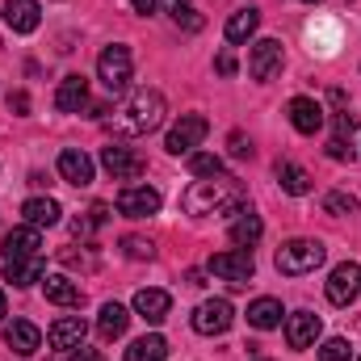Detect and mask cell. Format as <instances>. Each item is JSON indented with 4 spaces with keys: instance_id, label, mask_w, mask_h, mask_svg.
<instances>
[{
    "instance_id": "obj_39",
    "label": "cell",
    "mask_w": 361,
    "mask_h": 361,
    "mask_svg": "<svg viewBox=\"0 0 361 361\" xmlns=\"http://www.w3.org/2000/svg\"><path fill=\"white\" fill-rule=\"evenodd\" d=\"M231 156H252V143H248V139H244L240 130L231 135Z\"/></svg>"
},
{
    "instance_id": "obj_45",
    "label": "cell",
    "mask_w": 361,
    "mask_h": 361,
    "mask_svg": "<svg viewBox=\"0 0 361 361\" xmlns=\"http://www.w3.org/2000/svg\"><path fill=\"white\" fill-rule=\"evenodd\" d=\"M302 4H319V0H302Z\"/></svg>"
},
{
    "instance_id": "obj_9",
    "label": "cell",
    "mask_w": 361,
    "mask_h": 361,
    "mask_svg": "<svg viewBox=\"0 0 361 361\" xmlns=\"http://www.w3.org/2000/svg\"><path fill=\"white\" fill-rule=\"evenodd\" d=\"M206 130H210V122H206L202 114H180V122L169 130L164 147H169L173 156H193V147L206 139Z\"/></svg>"
},
{
    "instance_id": "obj_15",
    "label": "cell",
    "mask_w": 361,
    "mask_h": 361,
    "mask_svg": "<svg viewBox=\"0 0 361 361\" xmlns=\"http://www.w3.org/2000/svg\"><path fill=\"white\" fill-rule=\"evenodd\" d=\"M315 336H319V315H311V311L286 315V341H290V349H311Z\"/></svg>"
},
{
    "instance_id": "obj_35",
    "label": "cell",
    "mask_w": 361,
    "mask_h": 361,
    "mask_svg": "<svg viewBox=\"0 0 361 361\" xmlns=\"http://www.w3.org/2000/svg\"><path fill=\"white\" fill-rule=\"evenodd\" d=\"M105 219H109V206H105V202H97V206L89 210V219H76V223H72V231H76V235H89L92 227H101Z\"/></svg>"
},
{
    "instance_id": "obj_8",
    "label": "cell",
    "mask_w": 361,
    "mask_h": 361,
    "mask_svg": "<svg viewBox=\"0 0 361 361\" xmlns=\"http://www.w3.org/2000/svg\"><path fill=\"white\" fill-rule=\"evenodd\" d=\"M101 169H105L114 180H139L147 164H143V156H139L135 147L109 143V147H101Z\"/></svg>"
},
{
    "instance_id": "obj_3",
    "label": "cell",
    "mask_w": 361,
    "mask_h": 361,
    "mask_svg": "<svg viewBox=\"0 0 361 361\" xmlns=\"http://www.w3.org/2000/svg\"><path fill=\"white\" fill-rule=\"evenodd\" d=\"M324 257H328V248L319 240H290V244L277 248V273H286V277L315 273L324 265Z\"/></svg>"
},
{
    "instance_id": "obj_46",
    "label": "cell",
    "mask_w": 361,
    "mask_h": 361,
    "mask_svg": "<svg viewBox=\"0 0 361 361\" xmlns=\"http://www.w3.org/2000/svg\"><path fill=\"white\" fill-rule=\"evenodd\" d=\"M257 361H269V357H257Z\"/></svg>"
},
{
    "instance_id": "obj_24",
    "label": "cell",
    "mask_w": 361,
    "mask_h": 361,
    "mask_svg": "<svg viewBox=\"0 0 361 361\" xmlns=\"http://www.w3.org/2000/svg\"><path fill=\"white\" fill-rule=\"evenodd\" d=\"M126 324H130V311H126L122 302H105L101 315H97V332H101V341H118V336L126 332Z\"/></svg>"
},
{
    "instance_id": "obj_18",
    "label": "cell",
    "mask_w": 361,
    "mask_h": 361,
    "mask_svg": "<svg viewBox=\"0 0 361 361\" xmlns=\"http://www.w3.org/2000/svg\"><path fill=\"white\" fill-rule=\"evenodd\" d=\"M173 311V294L169 290H139L135 294V315H143L147 324H164Z\"/></svg>"
},
{
    "instance_id": "obj_20",
    "label": "cell",
    "mask_w": 361,
    "mask_h": 361,
    "mask_svg": "<svg viewBox=\"0 0 361 361\" xmlns=\"http://www.w3.org/2000/svg\"><path fill=\"white\" fill-rule=\"evenodd\" d=\"M59 177L68 180V185H76V189H85V185H92V160L80 147L59 152Z\"/></svg>"
},
{
    "instance_id": "obj_4",
    "label": "cell",
    "mask_w": 361,
    "mask_h": 361,
    "mask_svg": "<svg viewBox=\"0 0 361 361\" xmlns=\"http://www.w3.org/2000/svg\"><path fill=\"white\" fill-rule=\"evenodd\" d=\"M130 72H135V59H130V47L114 42L97 55V80L105 85V92H126L130 85Z\"/></svg>"
},
{
    "instance_id": "obj_40",
    "label": "cell",
    "mask_w": 361,
    "mask_h": 361,
    "mask_svg": "<svg viewBox=\"0 0 361 361\" xmlns=\"http://www.w3.org/2000/svg\"><path fill=\"white\" fill-rule=\"evenodd\" d=\"M156 4H160V0H130V8H135V13H143V17H152V13H156Z\"/></svg>"
},
{
    "instance_id": "obj_22",
    "label": "cell",
    "mask_w": 361,
    "mask_h": 361,
    "mask_svg": "<svg viewBox=\"0 0 361 361\" xmlns=\"http://www.w3.org/2000/svg\"><path fill=\"white\" fill-rule=\"evenodd\" d=\"M261 231H265V223H261V214H252V210H235V219H231V244L235 248H252L257 240H261Z\"/></svg>"
},
{
    "instance_id": "obj_37",
    "label": "cell",
    "mask_w": 361,
    "mask_h": 361,
    "mask_svg": "<svg viewBox=\"0 0 361 361\" xmlns=\"http://www.w3.org/2000/svg\"><path fill=\"white\" fill-rule=\"evenodd\" d=\"M68 361H105V353H97V349H89V345H76V349L68 353Z\"/></svg>"
},
{
    "instance_id": "obj_38",
    "label": "cell",
    "mask_w": 361,
    "mask_h": 361,
    "mask_svg": "<svg viewBox=\"0 0 361 361\" xmlns=\"http://www.w3.org/2000/svg\"><path fill=\"white\" fill-rule=\"evenodd\" d=\"M214 68H219L223 76H235V55H231V51H223V55L214 59Z\"/></svg>"
},
{
    "instance_id": "obj_19",
    "label": "cell",
    "mask_w": 361,
    "mask_h": 361,
    "mask_svg": "<svg viewBox=\"0 0 361 361\" xmlns=\"http://www.w3.org/2000/svg\"><path fill=\"white\" fill-rule=\"evenodd\" d=\"M4 345H8L13 353L30 357V353H38V349H42V332H38L30 319H13V324L4 328Z\"/></svg>"
},
{
    "instance_id": "obj_42",
    "label": "cell",
    "mask_w": 361,
    "mask_h": 361,
    "mask_svg": "<svg viewBox=\"0 0 361 361\" xmlns=\"http://www.w3.org/2000/svg\"><path fill=\"white\" fill-rule=\"evenodd\" d=\"M160 4H164V13H177V8H185V4H189V0H160Z\"/></svg>"
},
{
    "instance_id": "obj_6",
    "label": "cell",
    "mask_w": 361,
    "mask_h": 361,
    "mask_svg": "<svg viewBox=\"0 0 361 361\" xmlns=\"http://www.w3.org/2000/svg\"><path fill=\"white\" fill-rule=\"evenodd\" d=\"M324 294H328L332 307H349V302H357L361 298V265L357 261L336 265L332 277H328V286H324Z\"/></svg>"
},
{
    "instance_id": "obj_43",
    "label": "cell",
    "mask_w": 361,
    "mask_h": 361,
    "mask_svg": "<svg viewBox=\"0 0 361 361\" xmlns=\"http://www.w3.org/2000/svg\"><path fill=\"white\" fill-rule=\"evenodd\" d=\"M189 286H206V273H202V269H189Z\"/></svg>"
},
{
    "instance_id": "obj_2",
    "label": "cell",
    "mask_w": 361,
    "mask_h": 361,
    "mask_svg": "<svg viewBox=\"0 0 361 361\" xmlns=\"http://www.w3.org/2000/svg\"><path fill=\"white\" fill-rule=\"evenodd\" d=\"M164 114H169L164 92L139 89L114 109V130H118V135H152V130L164 122Z\"/></svg>"
},
{
    "instance_id": "obj_30",
    "label": "cell",
    "mask_w": 361,
    "mask_h": 361,
    "mask_svg": "<svg viewBox=\"0 0 361 361\" xmlns=\"http://www.w3.org/2000/svg\"><path fill=\"white\" fill-rule=\"evenodd\" d=\"M277 180H281V189H286V193H294V197L311 193V173H307V169H298V164H277Z\"/></svg>"
},
{
    "instance_id": "obj_34",
    "label": "cell",
    "mask_w": 361,
    "mask_h": 361,
    "mask_svg": "<svg viewBox=\"0 0 361 361\" xmlns=\"http://www.w3.org/2000/svg\"><path fill=\"white\" fill-rule=\"evenodd\" d=\"M122 252H126L130 261H152V257H156L152 240H143V235H126V240H122Z\"/></svg>"
},
{
    "instance_id": "obj_5",
    "label": "cell",
    "mask_w": 361,
    "mask_h": 361,
    "mask_svg": "<svg viewBox=\"0 0 361 361\" xmlns=\"http://www.w3.org/2000/svg\"><path fill=\"white\" fill-rule=\"evenodd\" d=\"M231 324H235V307L227 298H206L193 311V332H202V336H223Z\"/></svg>"
},
{
    "instance_id": "obj_36",
    "label": "cell",
    "mask_w": 361,
    "mask_h": 361,
    "mask_svg": "<svg viewBox=\"0 0 361 361\" xmlns=\"http://www.w3.org/2000/svg\"><path fill=\"white\" fill-rule=\"evenodd\" d=\"M173 21H177V25H185L189 34H193V30H202V17H197V13H193L189 4H185V8H177V13H173Z\"/></svg>"
},
{
    "instance_id": "obj_10",
    "label": "cell",
    "mask_w": 361,
    "mask_h": 361,
    "mask_svg": "<svg viewBox=\"0 0 361 361\" xmlns=\"http://www.w3.org/2000/svg\"><path fill=\"white\" fill-rule=\"evenodd\" d=\"M118 210L126 219H147V214L160 210V189H152V185H126L118 193Z\"/></svg>"
},
{
    "instance_id": "obj_27",
    "label": "cell",
    "mask_w": 361,
    "mask_h": 361,
    "mask_svg": "<svg viewBox=\"0 0 361 361\" xmlns=\"http://www.w3.org/2000/svg\"><path fill=\"white\" fill-rule=\"evenodd\" d=\"M281 315H286V311H281V302L269 298V294H265V298H257V302H248V324H252V328H261V332L277 328V324H281Z\"/></svg>"
},
{
    "instance_id": "obj_7",
    "label": "cell",
    "mask_w": 361,
    "mask_h": 361,
    "mask_svg": "<svg viewBox=\"0 0 361 361\" xmlns=\"http://www.w3.org/2000/svg\"><path fill=\"white\" fill-rule=\"evenodd\" d=\"M210 273H214V277H223V281H231V286H244V281H252L257 261H252V252H248V248L214 252V257H210Z\"/></svg>"
},
{
    "instance_id": "obj_28",
    "label": "cell",
    "mask_w": 361,
    "mask_h": 361,
    "mask_svg": "<svg viewBox=\"0 0 361 361\" xmlns=\"http://www.w3.org/2000/svg\"><path fill=\"white\" fill-rule=\"evenodd\" d=\"M164 357H169V341H164L160 332L139 336V341L126 349V361H164Z\"/></svg>"
},
{
    "instance_id": "obj_1",
    "label": "cell",
    "mask_w": 361,
    "mask_h": 361,
    "mask_svg": "<svg viewBox=\"0 0 361 361\" xmlns=\"http://www.w3.org/2000/svg\"><path fill=\"white\" fill-rule=\"evenodd\" d=\"M244 180L240 177H227V173H219V177H202L193 180L185 193H180V210L185 214H193V219H210V214H235L240 206H244Z\"/></svg>"
},
{
    "instance_id": "obj_17",
    "label": "cell",
    "mask_w": 361,
    "mask_h": 361,
    "mask_svg": "<svg viewBox=\"0 0 361 361\" xmlns=\"http://www.w3.org/2000/svg\"><path fill=\"white\" fill-rule=\"evenodd\" d=\"M55 109L59 114H80L89 109V80L85 76H63L59 92H55Z\"/></svg>"
},
{
    "instance_id": "obj_25",
    "label": "cell",
    "mask_w": 361,
    "mask_h": 361,
    "mask_svg": "<svg viewBox=\"0 0 361 361\" xmlns=\"http://www.w3.org/2000/svg\"><path fill=\"white\" fill-rule=\"evenodd\" d=\"M4 281H8V286H34V281H42V257L4 261Z\"/></svg>"
},
{
    "instance_id": "obj_32",
    "label": "cell",
    "mask_w": 361,
    "mask_h": 361,
    "mask_svg": "<svg viewBox=\"0 0 361 361\" xmlns=\"http://www.w3.org/2000/svg\"><path fill=\"white\" fill-rule=\"evenodd\" d=\"M324 210H328V214H336V219H341V214H353V210H357V197H353V193H345V189H332V193L324 197Z\"/></svg>"
},
{
    "instance_id": "obj_44",
    "label": "cell",
    "mask_w": 361,
    "mask_h": 361,
    "mask_svg": "<svg viewBox=\"0 0 361 361\" xmlns=\"http://www.w3.org/2000/svg\"><path fill=\"white\" fill-rule=\"evenodd\" d=\"M0 319H4V294H0Z\"/></svg>"
},
{
    "instance_id": "obj_12",
    "label": "cell",
    "mask_w": 361,
    "mask_h": 361,
    "mask_svg": "<svg viewBox=\"0 0 361 361\" xmlns=\"http://www.w3.org/2000/svg\"><path fill=\"white\" fill-rule=\"evenodd\" d=\"M286 118H290V126H294L298 135H315V130H324V105L311 101V97H294V101L286 105Z\"/></svg>"
},
{
    "instance_id": "obj_33",
    "label": "cell",
    "mask_w": 361,
    "mask_h": 361,
    "mask_svg": "<svg viewBox=\"0 0 361 361\" xmlns=\"http://www.w3.org/2000/svg\"><path fill=\"white\" fill-rule=\"evenodd\" d=\"M319 361H353V345H349L345 336H332V341H324Z\"/></svg>"
},
{
    "instance_id": "obj_23",
    "label": "cell",
    "mask_w": 361,
    "mask_h": 361,
    "mask_svg": "<svg viewBox=\"0 0 361 361\" xmlns=\"http://www.w3.org/2000/svg\"><path fill=\"white\" fill-rule=\"evenodd\" d=\"M332 122H336V130H332V139H328V156H332V160H353V147H349L353 126H357V122H353V114H349V109H341Z\"/></svg>"
},
{
    "instance_id": "obj_21",
    "label": "cell",
    "mask_w": 361,
    "mask_h": 361,
    "mask_svg": "<svg viewBox=\"0 0 361 361\" xmlns=\"http://www.w3.org/2000/svg\"><path fill=\"white\" fill-rule=\"evenodd\" d=\"M42 290H47V302H55V307H80V302H85L80 281H72V277H63V273L47 277V281H42Z\"/></svg>"
},
{
    "instance_id": "obj_14",
    "label": "cell",
    "mask_w": 361,
    "mask_h": 361,
    "mask_svg": "<svg viewBox=\"0 0 361 361\" xmlns=\"http://www.w3.org/2000/svg\"><path fill=\"white\" fill-rule=\"evenodd\" d=\"M85 319L80 315H63V319H55L51 324V332H47V341H51V349H59V353H72L76 345H85Z\"/></svg>"
},
{
    "instance_id": "obj_16",
    "label": "cell",
    "mask_w": 361,
    "mask_h": 361,
    "mask_svg": "<svg viewBox=\"0 0 361 361\" xmlns=\"http://www.w3.org/2000/svg\"><path fill=\"white\" fill-rule=\"evenodd\" d=\"M38 21H42L38 0H8V4H4V25H8L13 34H34Z\"/></svg>"
},
{
    "instance_id": "obj_41",
    "label": "cell",
    "mask_w": 361,
    "mask_h": 361,
    "mask_svg": "<svg viewBox=\"0 0 361 361\" xmlns=\"http://www.w3.org/2000/svg\"><path fill=\"white\" fill-rule=\"evenodd\" d=\"M8 105H13L17 114H25V109H30V97H25V92H13V97H8Z\"/></svg>"
},
{
    "instance_id": "obj_29",
    "label": "cell",
    "mask_w": 361,
    "mask_h": 361,
    "mask_svg": "<svg viewBox=\"0 0 361 361\" xmlns=\"http://www.w3.org/2000/svg\"><path fill=\"white\" fill-rule=\"evenodd\" d=\"M257 25H261V13H257V8H240V13H231V17H227V42H244V38H252Z\"/></svg>"
},
{
    "instance_id": "obj_13",
    "label": "cell",
    "mask_w": 361,
    "mask_h": 361,
    "mask_svg": "<svg viewBox=\"0 0 361 361\" xmlns=\"http://www.w3.org/2000/svg\"><path fill=\"white\" fill-rule=\"evenodd\" d=\"M4 261H17V257H42V231L38 227H13L8 235H4Z\"/></svg>"
},
{
    "instance_id": "obj_31",
    "label": "cell",
    "mask_w": 361,
    "mask_h": 361,
    "mask_svg": "<svg viewBox=\"0 0 361 361\" xmlns=\"http://www.w3.org/2000/svg\"><path fill=\"white\" fill-rule=\"evenodd\" d=\"M189 169H193V177H219L223 173V160L210 156V152H193L189 156Z\"/></svg>"
},
{
    "instance_id": "obj_26",
    "label": "cell",
    "mask_w": 361,
    "mask_h": 361,
    "mask_svg": "<svg viewBox=\"0 0 361 361\" xmlns=\"http://www.w3.org/2000/svg\"><path fill=\"white\" fill-rule=\"evenodd\" d=\"M21 214H25V223H30V227H55L63 210H59V202H55V197H30V202L21 206Z\"/></svg>"
},
{
    "instance_id": "obj_11",
    "label": "cell",
    "mask_w": 361,
    "mask_h": 361,
    "mask_svg": "<svg viewBox=\"0 0 361 361\" xmlns=\"http://www.w3.org/2000/svg\"><path fill=\"white\" fill-rule=\"evenodd\" d=\"M248 72H252V80H261V85L281 72V42H277V38H261V42H252Z\"/></svg>"
}]
</instances>
